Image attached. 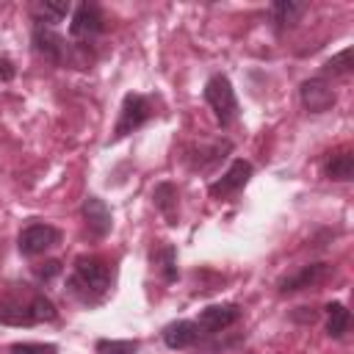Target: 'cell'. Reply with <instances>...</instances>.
<instances>
[{
  "label": "cell",
  "instance_id": "obj_15",
  "mask_svg": "<svg viewBox=\"0 0 354 354\" xmlns=\"http://www.w3.org/2000/svg\"><path fill=\"white\" fill-rule=\"evenodd\" d=\"M69 11H72V3L69 0H39V3H33L36 22H44V25L61 22Z\"/></svg>",
  "mask_w": 354,
  "mask_h": 354
},
{
  "label": "cell",
  "instance_id": "obj_24",
  "mask_svg": "<svg viewBox=\"0 0 354 354\" xmlns=\"http://www.w3.org/2000/svg\"><path fill=\"white\" fill-rule=\"evenodd\" d=\"M14 77V64L11 58H0V80H11Z\"/></svg>",
  "mask_w": 354,
  "mask_h": 354
},
{
  "label": "cell",
  "instance_id": "obj_8",
  "mask_svg": "<svg viewBox=\"0 0 354 354\" xmlns=\"http://www.w3.org/2000/svg\"><path fill=\"white\" fill-rule=\"evenodd\" d=\"M299 94H301V105L310 111V113H324V111H329L332 105H335V88L324 80V77H310V80H304L301 83V88H299Z\"/></svg>",
  "mask_w": 354,
  "mask_h": 354
},
{
  "label": "cell",
  "instance_id": "obj_22",
  "mask_svg": "<svg viewBox=\"0 0 354 354\" xmlns=\"http://www.w3.org/2000/svg\"><path fill=\"white\" fill-rule=\"evenodd\" d=\"M11 354H58V346H53V343H14Z\"/></svg>",
  "mask_w": 354,
  "mask_h": 354
},
{
  "label": "cell",
  "instance_id": "obj_19",
  "mask_svg": "<svg viewBox=\"0 0 354 354\" xmlns=\"http://www.w3.org/2000/svg\"><path fill=\"white\" fill-rule=\"evenodd\" d=\"M326 177H329V180H340V183L351 180V177H354V155H351V152H337V155H332L329 163H326Z\"/></svg>",
  "mask_w": 354,
  "mask_h": 354
},
{
  "label": "cell",
  "instance_id": "obj_4",
  "mask_svg": "<svg viewBox=\"0 0 354 354\" xmlns=\"http://www.w3.org/2000/svg\"><path fill=\"white\" fill-rule=\"evenodd\" d=\"M58 243H61V230L53 224H28L17 238V246L25 257L44 254L47 249H53Z\"/></svg>",
  "mask_w": 354,
  "mask_h": 354
},
{
  "label": "cell",
  "instance_id": "obj_13",
  "mask_svg": "<svg viewBox=\"0 0 354 354\" xmlns=\"http://www.w3.org/2000/svg\"><path fill=\"white\" fill-rule=\"evenodd\" d=\"M199 340V326L194 321H171L163 329V343L169 348H188Z\"/></svg>",
  "mask_w": 354,
  "mask_h": 354
},
{
  "label": "cell",
  "instance_id": "obj_7",
  "mask_svg": "<svg viewBox=\"0 0 354 354\" xmlns=\"http://www.w3.org/2000/svg\"><path fill=\"white\" fill-rule=\"evenodd\" d=\"M33 47H36V53L44 55L50 64H64V58H66L64 36H61L53 25H44V22H36V25H33Z\"/></svg>",
  "mask_w": 354,
  "mask_h": 354
},
{
  "label": "cell",
  "instance_id": "obj_21",
  "mask_svg": "<svg viewBox=\"0 0 354 354\" xmlns=\"http://www.w3.org/2000/svg\"><path fill=\"white\" fill-rule=\"evenodd\" d=\"M138 340H97V354H136Z\"/></svg>",
  "mask_w": 354,
  "mask_h": 354
},
{
  "label": "cell",
  "instance_id": "obj_20",
  "mask_svg": "<svg viewBox=\"0 0 354 354\" xmlns=\"http://www.w3.org/2000/svg\"><path fill=\"white\" fill-rule=\"evenodd\" d=\"M351 58H354V50L351 47H346L343 53H337V55H332L329 61H326V66H324V72L326 75H348L351 72Z\"/></svg>",
  "mask_w": 354,
  "mask_h": 354
},
{
  "label": "cell",
  "instance_id": "obj_2",
  "mask_svg": "<svg viewBox=\"0 0 354 354\" xmlns=\"http://www.w3.org/2000/svg\"><path fill=\"white\" fill-rule=\"evenodd\" d=\"M113 282V271L105 260L100 257H77L75 260V271L69 279V293L86 304H97L105 299V293L111 290Z\"/></svg>",
  "mask_w": 354,
  "mask_h": 354
},
{
  "label": "cell",
  "instance_id": "obj_17",
  "mask_svg": "<svg viewBox=\"0 0 354 354\" xmlns=\"http://www.w3.org/2000/svg\"><path fill=\"white\" fill-rule=\"evenodd\" d=\"M348 321H351V315H348L343 301L326 304V332H329V337H335V340L343 337L346 329H348Z\"/></svg>",
  "mask_w": 354,
  "mask_h": 354
},
{
  "label": "cell",
  "instance_id": "obj_16",
  "mask_svg": "<svg viewBox=\"0 0 354 354\" xmlns=\"http://www.w3.org/2000/svg\"><path fill=\"white\" fill-rule=\"evenodd\" d=\"M152 263L158 266V271L166 282L177 279V252L171 243H160L158 249H152Z\"/></svg>",
  "mask_w": 354,
  "mask_h": 354
},
{
  "label": "cell",
  "instance_id": "obj_1",
  "mask_svg": "<svg viewBox=\"0 0 354 354\" xmlns=\"http://www.w3.org/2000/svg\"><path fill=\"white\" fill-rule=\"evenodd\" d=\"M58 310L55 304L30 288H17L8 296L0 299V324L8 326H33V324H44V321H55Z\"/></svg>",
  "mask_w": 354,
  "mask_h": 354
},
{
  "label": "cell",
  "instance_id": "obj_3",
  "mask_svg": "<svg viewBox=\"0 0 354 354\" xmlns=\"http://www.w3.org/2000/svg\"><path fill=\"white\" fill-rule=\"evenodd\" d=\"M205 102L210 105V111L221 127H230L238 119V97H235V88L227 75H213L205 83Z\"/></svg>",
  "mask_w": 354,
  "mask_h": 354
},
{
  "label": "cell",
  "instance_id": "obj_14",
  "mask_svg": "<svg viewBox=\"0 0 354 354\" xmlns=\"http://www.w3.org/2000/svg\"><path fill=\"white\" fill-rule=\"evenodd\" d=\"M307 11V3H299V0H277L271 6V19L277 25V30H285V28H293L301 14Z\"/></svg>",
  "mask_w": 354,
  "mask_h": 354
},
{
  "label": "cell",
  "instance_id": "obj_5",
  "mask_svg": "<svg viewBox=\"0 0 354 354\" xmlns=\"http://www.w3.org/2000/svg\"><path fill=\"white\" fill-rule=\"evenodd\" d=\"M152 116V105L144 94H127L122 100V111H119V122H116V130H113V138H124L127 133L138 130L147 119Z\"/></svg>",
  "mask_w": 354,
  "mask_h": 354
},
{
  "label": "cell",
  "instance_id": "obj_23",
  "mask_svg": "<svg viewBox=\"0 0 354 354\" xmlns=\"http://www.w3.org/2000/svg\"><path fill=\"white\" fill-rule=\"evenodd\" d=\"M36 271V277H44V279H50V277H55L58 271H61V263L58 260H47V263H41L39 268H33Z\"/></svg>",
  "mask_w": 354,
  "mask_h": 354
},
{
  "label": "cell",
  "instance_id": "obj_12",
  "mask_svg": "<svg viewBox=\"0 0 354 354\" xmlns=\"http://www.w3.org/2000/svg\"><path fill=\"white\" fill-rule=\"evenodd\" d=\"M83 218H86V227L91 230V235L105 238L111 232L113 218H111L108 205L100 196H86V202H83Z\"/></svg>",
  "mask_w": 354,
  "mask_h": 354
},
{
  "label": "cell",
  "instance_id": "obj_6",
  "mask_svg": "<svg viewBox=\"0 0 354 354\" xmlns=\"http://www.w3.org/2000/svg\"><path fill=\"white\" fill-rule=\"evenodd\" d=\"M105 28V17L100 11L97 3H80L75 11H72V22H69V36L72 39H94L100 36Z\"/></svg>",
  "mask_w": 354,
  "mask_h": 354
},
{
  "label": "cell",
  "instance_id": "obj_10",
  "mask_svg": "<svg viewBox=\"0 0 354 354\" xmlns=\"http://www.w3.org/2000/svg\"><path fill=\"white\" fill-rule=\"evenodd\" d=\"M335 268L329 263H313V266H301L296 274L285 277L279 282V293H296V290H304V288H315L321 285Z\"/></svg>",
  "mask_w": 354,
  "mask_h": 354
},
{
  "label": "cell",
  "instance_id": "obj_18",
  "mask_svg": "<svg viewBox=\"0 0 354 354\" xmlns=\"http://www.w3.org/2000/svg\"><path fill=\"white\" fill-rule=\"evenodd\" d=\"M152 199H155V207L169 218V224H174V210H177V188L171 183H160L155 191H152Z\"/></svg>",
  "mask_w": 354,
  "mask_h": 354
},
{
  "label": "cell",
  "instance_id": "obj_9",
  "mask_svg": "<svg viewBox=\"0 0 354 354\" xmlns=\"http://www.w3.org/2000/svg\"><path fill=\"white\" fill-rule=\"evenodd\" d=\"M241 318V307L238 304H210L199 313V321H194L199 326V335H216L227 326H232Z\"/></svg>",
  "mask_w": 354,
  "mask_h": 354
},
{
  "label": "cell",
  "instance_id": "obj_11",
  "mask_svg": "<svg viewBox=\"0 0 354 354\" xmlns=\"http://www.w3.org/2000/svg\"><path fill=\"white\" fill-rule=\"evenodd\" d=\"M249 177H252V163L249 160H232V166L216 180V183H210V196H230V194H235V191H241L246 183H249Z\"/></svg>",
  "mask_w": 354,
  "mask_h": 354
}]
</instances>
